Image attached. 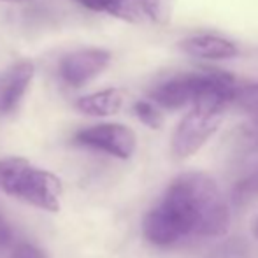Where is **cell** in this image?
<instances>
[{"mask_svg":"<svg viewBox=\"0 0 258 258\" xmlns=\"http://www.w3.org/2000/svg\"><path fill=\"white\" fill-rule=\"evenodd\" d=\"M230 227V209L216 181L204 172L179 174L162 201L144 216V237L155 246H174L184 237H220Z\"/></svg>","mask_w":258,"mask_h":258,"instance_id":"obj_1","label":"cell"},{"mask_svg":"<svg viewBox=\"0 0 258 258\" xmlns=\"http://www.w3.org/2000/svg\"><path fill=\"white\" fill-rule=\"evenodd\" d=\"M0 190L39 209H60L61 183L54 174L34 167L18 156L0 160Z\"/></svg>","mask_w":258,"mask_h":258,"instance_id":"obj_2","label":"cell"},{"mask_svg":"<svg viewBox=\"0 0 258 258\" xmlns=\"http://www.w3.org/2000/svg\"><path fill=\"white\" fill-rule=\"evenodd\" d=\"M223 109L191 105V111L176 126L170 141L172 155L179 160L190 158L216 134L223 121Z\"/></svg>","mask_w":258,"mask_h":258,"instance_id":"obj_3","label":"cell"},{"mask_svg":"<svg viewBox=\"0 0 258 258\" xmlns=\"http://www.w3.org/2000/svg\"><path fill=\"white\" fill-rule=\"evenodd\" d=\"M74 143L79 146L104 151L119 160H128L137 148V137L134 130L126 125L102 123L79 130L74 136Z\"/></svg>","mask_w":258,"mask_h":258,"instance_id":"obj_4","label":"cell"},{"mask_svg":"<svg viewBox=\"0 0 258 258\" xmlns=\"http://www.w3.org/2000/svg\"><path fill=\"white\" fill-rule=\"evenodd\" d=\"M209 72L206 74H183L162 83L151 92V102L163 109H181L194 105L204 90Z\"/></svg>","mask_w":258,"mask_h":258,"instance_id":"obj_5","label":"cell"},{"mask_svg":"<svg viewBox=\"0 0 258 258\" xmlns=\"http://www.w3.org/2000/svg\"><path fill=\"white\" fill-rule=\"evenodd\" d=\"M111 61V53L105 49H79L60 61V76L67 85L81 88L93 78L102 74Z\"/></svg>","mask_w":258,"mask_h":258,"instance_id":"obj_6","label":"cell"},{"mask_svg":"<svg viewBox=\"0 0 258 258\" xmlns=\"http://www.w3.org/2000/svg\"><path fill=\"white\" fill-rule=\"evenodd\" d=\"M32 78H34L32 61L14 63L0 76V114H6L18 107Z\"/></svg>","mask_w":258,"mask_h":258,"instance_id":"obj_7","label":"cell"},{"mask_svg":"<svg viewBox=\"0 0 258 258\" xmlns=\"http://www.w3.org/2000/svg\"><path fill=\"white\" fill-rule=\"evenodd\" d=\"M181 51L201 60H228L237 56L239 49L232 41L211 34L190 35L179 42Z\"/></svg>","mask_w":258,"mask_h":258,"instance_id":"obj_8","label":"cell"},{"mask_svg":"<svg viewBox=\"0 0 258 258\" xmlns=\"http://www.w3.org/2000/svg\"><path fill=\"white\" fill-rule=\"evenodd\" d=\"M125 102V95L121 90L109 88L102 92L92 93V95L81 97L76 104V107L88 116H112L121 109Z\"/></svg>","mask_w":258,"mask_h":258,"instance_id":"obj_9","label":"cell"},{"mask_svg":"<svg viewBox=\"0 0 258 258\" xmlns=\"http://www.w3.org/2000/svg\"><path fill=\"white\" fill-rule=\"evenodd\" d=\"M83 7L95 13H105L128 23H139L143 20V9L139 0H78Z\"/></svg>","mask_w":258,"mask_h":258,"instance_id":"obj_10","label":"cell"},{"mask_svg":"<svg viewBox=\"0 0 258 258\" xmlns=\"http://www.w3.org/2000/svg\"><path fill=\"white\" fill-rule=\"evenodd\" d=\"M139 6L156 25H169L174 16V0H139Z\"/></svg>","mask_w":258,"mask_h":258,"instance_id":"obj_11","label":"cell"},{"mask_svg":"<svg viewBox=\"0 0 258 258\" xmlns=\"http://www.w3.org/2000/svg\"><path fill=\"white\" fill-rule=\"evenodd\" d=\"M232 102H235L242 111L258 119V83L235 88Z\"/></svg>","mask_w":258,"mask_h":258,"instance_id":"obj_12","label":"cell"},{"mask_svg":"<svg viewBox=\"0 0 258 258\" xmlns=\"http://www.w3.org/2000/svg\"><path fill=\"white\" fill-rule=\"evenodd\" d=\"M256 197H258V172L244 177L242 181H239V183L235 184L234 191H232V201L239 207L249 204V202H253Z\"/></svg>","mask_w":258,"mask_h":258,"instance_id":"obj_13","label":"cell"},{"mask_svg":"<svg viewBox=\"0 0 258 258\" xmlns=\"http://www.w3.org/2000/svg\"><path fill=\"white\" fill-rule=\"evenodd\" d=\"M134 112L136 116L150 128H160L163 125V116L158 111L155 102H148V100H139V102L134 104Z\"/></svg>","mask_w":258,"mask_h":258,"instance_id":"obj_14","label":"cell"},{"mask_svg":"<svg viewBox=\"0 0 258 258\" xmlns=\"http://www.w3.org/2000/svg\"><path fill=\"white\" fill-rule=\"evenodd\" d=\"M13 258H46V255L37 246L23 242V244L16 246V249H14V253H13Z\"/></svg>","mask_w":258,"mask_h":258,"instance_id":"obj_15","label":"cell"},{"mask_svg":"<svg viewBox=\"0 0 258 258\" xmlns=\"http://www.w3.org/2000/svg\"><path fill=\"white\" fill-rule=\"evenodd\" d=\"M11 241H13V232H11L7 221L0 216V256H2L4 251L9 248Z\"/></svg>","mask_w":258,"mask_h":258,"instance_id":"obj_16","label":"cell"},{"mask_svg":"<svg viewBox=\"0 0 258 258\" xmlns=\"http://www.w3.org/2000/svg\"><path fill=\"white\" fill-rule=\"evenodd\" d=\"M253 235H255V239L258 241V218H256L255 223H253Z\"/></svg>","mask_w":258,"mask_h":258,"instance_id":"obj_17","label":"cell"},{"mask_svg":"<svg viewBox=\"0 0 258 258\" xmlns=\"http://www.w3.org/2000/svg\"><path fill=\"white\" fill-rule=\"evenodd\" d=\"M4 2H27V0H4Z\"/></svg>","mask_w":258,"mask_h":258,"instance_id":"obj_18","label":"cell"}]
</instances>
